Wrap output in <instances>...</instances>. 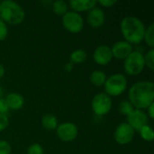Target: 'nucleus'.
<instances>
[{"label": "nucleus", "mask_w": 154, "mask_h": 154, "mask_svg": "<svg viewBox=\"0 0 154 154\" xmlns=\"http://www.w3.org/2000/svg\"><path fill=\"white\" fill-rule=\"evenodd\" d=\"M128 100L135 109H147L154 102V83L152 81H138L128 91Z\"/></svg>", "instance_id": "obj_1"}, {"label": "nucleus", "mask_w": 154, "mask_h": 154, "mask_svg": "<svg viewBox=\"0 0 154 154\" xmlns=\"http://www.w3.org/2000/svg\"><path fill=\"white\" fill-rule=\"evenodd\" d=\"M120 29L125 41L130 44H139L143 41L146 28L141 19L135 16H125L120 23Z\"/></svg>", "instance_id": "obj_2"}, {"label": "nucleus", "mask_w": 154, "mask_h": 154, "mask_svg": "<svg viewBox=\"0 0 154 154\" xmlns=\"http://www.w3.org/2000/svg\"><path fill=\"white\" fill-rule=\"evenodd\" d=\"M0 18L6 24L17 25L23 22L25 12L15 1L4 0L0 2Z\"/></svg>", "instance_id": "obj_3"}, {"label": "nucleus", "mask_w": 154, "mask_h": 154, "mask_svg": "<svg viewBox=\"0 0 154 154\" xmlns=\"http://www.w3.org/2000/svg\"><path fill=\"white\" fill-rule=\"evenodd\" d=\"M128 81L124 74L116 73L109 76L105 84V93L110 97L121 96L127 88Z\"/></svg>", "instance_id": "obj_4"}, {"label": "nucleus", "mask_w": 154, "mask_h": 154, "mask_svg": "<svg viewBox=\"0 0 154 154\" xmlns=\"http://www.w3.org/2000/svg\"><path fill=\"white\" fill-rule=\"evenodd\" d=\"M145 68L144 56L140 51H133L124 60V70L127 75L137 76Z\"/></svg>", "instance_id": "obj_5"}, {"label": "nucleus", "mask_w": 154, "mask_h": 154, "mask_svg": "<svg viewBox=\"0 0 154 154\" xmlns=\"http://www.w3.org/2000/svg\"><path fill=\"white\" fill-rule=\"evenodd\" d=\"M113 106L112 98L106 93L97 94L91 101V107L95 115L106 116L107 115Z\"/></svg>", "instance_id": "obj_6"}, {"label": "nucleus", "mask_w": 154, "mask_h": 154, "mask_svg": "<svg viewBox=\"0 0 154 154\" xmlns=\"http://www.w3.org/2000/svg\"><path fill=\"white\" fill-rule=\"evenodd\" d=\"M63 27L71 33H78L84 27V19L82 15L74 11H68L62 16Z\"/></svg>", "instance_id": "obj_7"}, {"label": "nucleus", "mask_w": 154, "mask_h": 154, "mask_svg": "<svg viewBox=\"0 0 154 154\" xmlns=\"http://www.w3.org/2000/svg\"><path fill=\"white\" fill-rule=\"evenodd\" d=\"M134 137V131L126 122H122L119 124L114 133V139L116 143L120 145L129 144L133 141Z\"/></svg>", "instance_id": "obj_8"}, {"label": "nucleus", "mask_w": 154, "mask_h": 154, "mask_svg": "<svg viewBox=\"0 0 154 154\" xmlns=\"http://www.w3.org/2000/svg\"><path fill=\"white\" fill-rule=\"evenodd\" d=\"M56 134L60 140L69 143L74 141L77 138L79 134V129L75 124L71 122H64L58 125Z\"/></svg>", "instance_id": "obj_9"}, {"label": "nucleus", "mask_w": 154, "mask_h": 154, "mask_svg": "<svg viewBox=\"0 0 154 154\" xmlns=\"http://www.w3.org/2000/svg\"><path fill=\"white\" fill-rule=\"evenodd\" d=\"M149 117L145 112L140 109H134L127 116L126 123L134 129V131H139L143 126L148 125Z\"/></svg>", "instance_id": "obj_10"}, {"label": "nucleus", "mask_w": 154, "mask_h": 154, "mask_svg": "<svg viewBox=\"0 0 154 154\" xmlns=\"http://www.w3.org/2000/svg\"><path fill=\"white\" fill-rule=\"evenodd\" d=\"M93 60L97 64L101 66H106L110 63L113 60L111 47L106 44L97 47L93 52Z\"/></svg>", "instance_id": "obj_11"}, {"label": "nucleus", "mask_w": 154, "mask_h": 154, "mask_svg": "<svg viewBox=\"0 0 154 154\" xmlns=\"http://www.w3.org/2000/svg\"><path fill=\"white\" fill-rule=\"evenodd\" d=\"M113 58L117 60H125L133 51V45L126 41H118L113 44L111 47Z\"/></svg>", "instance_id": "obj_12"}, {"label": "nucleus", "mask_w": 154, "mask_h": 154, "mask_svg": "<svg viewBox=\"0 0 154 154\" xmlns=\"http://www.w3.org/2000/svg\"><path fill=\"white\" fill-rule=\"evenodd\" d=\"M106 21V14L103 9L99 7H94L88 11L87 16L88 23L93 28L101 27Z\"/></svg>", "instance_id": "obj_13"}, {"label": "nucleus", "mask_w": 154, "mask_h": 154, "mask_svg": "<svg viewBox=\"0 0 154 154\" xmlns=\"http://www.w3.org/2000/svg\"><path fill=\"white\" fill-rule=\"evenodd\" d=\"M69 7H70L74 12L80 13L90 11L92 8L96 7L97 1L96 0H70L69 3Z\"/></svg>", "instance_id": "obj_14"}, {"label": "nucleus", "mask_w": 154, "mask_h": 154, "mask_svg": "<svg viewBox=\"0 0 154 154\" xmlns=\"http://www.w3.org/2000/svg\"><path fill=\"white\" fill-rule=\"evenodd\" d=\"M5 99L9 110H20L24 105V98L19 93L12 92L8 94Z\"/></svg>", "instance_id": "obj_15"}, {"label": "nucleus", "mask_w": 154, "mask_h": 154, "mask_svg": "<svg viewBox=\"0 0 154 154\" xmlns=\"http://www.w3.org/2000/svg\"><path fill=\"white\" fill-rule=\"evenodd\" d=\"M41 123H42V127L45 130H47V131L56 130L57 127H58V125H59V122H58L57 117L54 115H51V114L44 115L42 117Z\"/></svg>", "instance_id": "obj_16"}, {"label": "nucleus", "mask_w": 154, "mask_h": 154, "mask_svg": "<svg viewBox=\"0 0 154 154\" xmlns=\"http://www.w3.org/2000/svg\"><path fill=\"white\" fill-rule=\"evenodd\" d=\"M106 79H107V77H106V73L99 69H96V70L92 71L89 76V81L96 87L104 86Z\"/></svg>", "instance_id": "obj_17"}, {"label": "nucleus", "mask_w": 154, "mask_h": 154, "mask_svg": "<svg viewBox=\"0 0 154 154\" xmlns=\"http://www.w3.org/2000/svg\"><path fill=\"white\" fill-rule=\"evenodd\" d=\"M87 52L82 49H77L70 53L69 60L72 64H80L87 60Z\"/></svg>", "instance_id": "obj_18"}, {"label": "nucleus", "mask_w": 154, "mask_h": 154, "mask_svg": "<svg viewBox=\"0 0 154 154\" xmlns=\"http://www.w3.org/2000/svg\"><path fill=\"white\" fill-rule=\"evenodd\" d=\"M69 8L68 3L64 0H56L52 4V10L59 16H63L69 11Z\"/></svg>", "instance_id": "obj_19"}, {"label": "nucleus", "mask_w": 154, "mask_h": 154, "mask_svg": "<svg viewBox=\"0 0 154 154\" xmlns=\"http://www.w3.org/2000/svg\"><path fill=\"white\" fill-rule=\"evenodd\" d=\"M143 41L146 42L147 46L150 49H153L154 47V23H151L146 29L143 36Z\"/></svg>", "instance_id": "obj_20"}, {"label": "nucleus", "mask_w": 154, "mask_h": 154, "mask_svg": "<svg viewBox=\"0 0 154 154\" xmlns=\"http://www.w3.org/2000/svg\"><path fill=\"white\" fill-rule=\"evenodd\" d=\"M140 136L143 140H144L145 142H152L154 139V134L152 128L149 125H146L144 126H143L139 131Z\"/></svg>", "instance_id": "obj_21"}, {"label": "nucleus", "mask_w": 154, "mask_h": 154, "mask_svg": "<svg viewBox=\"0 0 154 154\" xmlns=\"http://www.w3.org/2000/svg\"><path fill=\"white\" fill-rule=\"evenodd\" d=\"M134 109V107L133 106V105L130 103L129 100H122L118 106L119 113L125 116H127Z\"/></svg>", "instance_id": "obj_22"}, {"label": "nucleus", "mask_w": 154, "mask_h": 154, "mask_svg": "<svg viewBox=\"0 0 154 154\" xmlns=\"http://www.w3.org/2000/svg\"><path fill=\"white\" fill-rule=\"evenodd\" d=\"M143 56L145 66L152 70L154 69V49H150L149 51H147V52L143 54Z\"/></svg>", "instance_id": "obj_23"}, {"label": "nucleus", "mask_w": 154, "mask_h": 154, "mask_svg": "<svg viewBox=\"0 0 154 154\" xmlns=\"http://www.w3.org/2000/svg\"><path fill=\"white\" fill-rule=\"evenodd\" d=\"M26 154H44V150L41 144L32 143L28 147Z\"/></svg>", "instance_id": "obj_24"}, {"label": "nucleus", "mask_w": 154, "mask_h": 154, "mask_svg": "<svg viewBox=\"0 0 154 154\" xmlns=\"http://www.w3.org/2000/svg\"><path fill=\"white\" fill-rule=\"evenodd\" d=\"M11 145L7 141H0V154H11Z\"/></svg>", "instance_id": "obj_25"}, {"label": "nucleus", "mask_w": 154, "mask_h": 154, "mask_svg": "<svg viewBox=\"0 0 154 154\" xmlns=\"http://www.w3.org/2000/svg\"><path fill=\"white\" fill-rule=\"evenodd\" d=\"M8 35V27L7 24L0 18V42L4 41Z\"/></svg>", "instance_id": "obj_26"}, {"label": "nucleus", "mask_w": 154, "mask_h": 154, "mask_svg": "<svg viewBox=\"0 0 154 154\" xmlns=\"http://www.w3.org/2000/svg\"><path fill=\"white\" fill-rule=\"evenodd\" d=\"M9 125V118L7 115H1L0 114V133L5 130Z\"/></svg>", "instance_id": "obj_27"}, {"label": "nucleus", "mask_w": 154, "mask_h": 154, "mask_svg": "<svg viewBox=\"0 0 154 154\" xmlns=\"http://www.w3.org/2000/svg\"><path fill=\"white\" fill-rule=\"evenodd\" d=\"M9 111L8 106L5 102V97H0V114L1 115H6Z\"/></svg>", "instance_id": "obj_28"}, {"label": "nucleus", "mask_w": 154, "mask_h": 154, "mask_svg": "<svg viewBox=\"0 0 154 154\" xmlns=\"http://www.w3.org/2000/svg\"><path fill=\"white\" fill-rule=\"evenodd\" d=\"M117 3L116 0H99L97 1V4H99L100 5L104 7H112Z\"/></svg>", "instance_id": "obj_29"}, {"label": "nucleus", "mask_w": 154, "mask_h": 154, "mask_svg": "<svg viewBox=\"0 0 154 154\" xmlns=\"http://www.w3.org/2000/svg\"><path fill=\"white\" fill-rule=\"evenodd\" d=\"M146 115L151 119H154V102L147 107V114Z\"/></svg>", "instance_id": "obj_30"}, {"label": "nucleus", "mask_w": 154, "mask_h": 154, "mask_svg": "<svg viewBox=\"0 0 154 154\" xmlns=\"http://www.w3.org/2000/svg\"><path fill=\"white\" fill-rule=\"evenodd\" d=\"M5 68H4V66L0 63V79L4 77V75H5Z\"/></svg>", "instance_id": "obj_31"}, {"label": "nucleus", "mask_w": 154, "mask_h": 154, "mask_svg": "<svg viewBox=\"0 0 154 154\" xmlns=\"http://www.w3.org/2000/svg\"><path fill=\"white\" fill-rule=\"evenodd\" d=\"M72 68H73V64H72V63H68V64H66V69H67L68 71H70V70L72 69Z\"/></svg>", "instance_id": "obj_32"}, {"label": "nucleus", "mask_w": 154, "mask_h": 154, "mask_svg": "<svg viewBox=\"0 0 154 154\" xmlns=\"http://www.w3.org/2000/svg\"><path fill=\"white\" fill-rule=\"evenodd\" d=\"M2 94H3V90H2V88H0V97H2L1 96H2Z\"/></svg>", "instance_id": "obj_33"}, {"label": "nucleus", "mask_w": 154, "mask_h": 154, "mask_svg": "<svg viewBox=\"0 0 154 154\" xmlns=\"http://www.w3.org/2000/svg\"><path fill=\"white\" fill-rule=\"evenodd\" d=\"M0 2H1V1H0Z\"/></svg>", "instance_id": "obj_34"}]
</instances>
